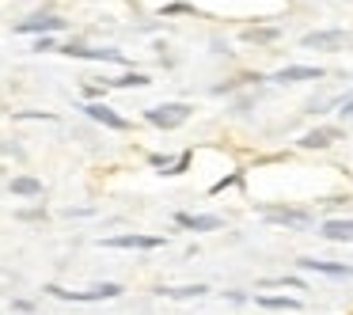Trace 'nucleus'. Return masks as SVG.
<instances>
[{
	"instance_id": "f257e3e1",
	"label": "nucleus",
	"mask_w": 353,
	"mask_h": 315,
	"mask_svg": "<svg viewBox=\"0 0 353 315\" xmlns=\"http://www.w3.org/2000/svg\"><path fill=\"white\" fill-rule=\"evenodd\" d=\"M254 213L270 224H281V228H292V232H307L312 228V213L307 209H289V205H259Z\"/></svg>"
},
{
	"instance_id": "f03ea898",
	"label": "nucleus",
	"mask_w": 353,
	"mask_h": 315,
	"mask_svg": "<svg viewBox=\"0 0 353 315\" xmlns=\"http://www.w3.org/2000/svg\"><path fill=\"white\" fill-rule=\"evenodd\" d=\"M190 114H194L190 103H163V107L145 110V122L156 125V130H179L183 122H190Z\"/></svg>"
},
{
	"instance_id": "7ed1b4c3",
	"label": "nucleus",
	"mask_w": 353,
	"mask_h": 315,
	"mask_svg": "<svg viewBox=\"0 0 353 315\" xmlns=\"http://www.w3.org/2000/svg\"><path fill=\"white\" fill-rule=\"evenodd\" d=\"M168 239L163 236H141V232H125V236H107L99 239V247H110V251H156Z\"/></svg>"
},
{
	"instance_id": "20e7f679",
	"label": "nucleus",
	"mask_w": 353,
	"mask_h": 315,
	"mask_svg": "<svg viewBox=\"0 0 353 315\" xmlns=\"http://www.w3.org/2000/svg\"><path fill=\"white\" fill-rule=\"evenodd\" d=\"M300 46L304 50H327V54H338V50L350 46V34L345 31H312L300 39Z\"/></svg>"
},
{
	"instance_id": "39448f33",
	"label": "nucleus",
	"mask_w": 353,
	"mask_h": 315,
	"mask_svg": "<svg viewBox=\"0 0 353 315\" xmlns=\"http://www.w3.org/2000/svg\"><path fill=\"white\" fill-rule=\"evenodd\" d=\"M65 57H80V61H114V65H125V54L118 50H88V46H61Z\"/></svg>"
},
{
	"instance_id": "423d86ee",
	"label": "nucleus",
	"mask_w": 353,
	"mask_h": 315,
	"mask_svg": "<svg viewBox=\"0 0 353 315\" xmlns=\"http://www.w3.org/2000/svg\"><path fill=\"white\" fill-rule=\"evenodd\" d=\"M54 31H65V19H57V16H34V19L16 23V34H54Z\"/></svg>"
},
{
	"instance_id": "0eeeda50",
	"label": "nucleus",
	"mask_w": 353,
	"mask_h": 315,
	"mask_svg": "<svg viewBox=\"0 0 353 315\" xmlns=\"http://www.w3.org/2000/svg\"><path fill=\"white\" fill-rule=\"evenodd\" d=\"M300 270H312V274H327V277H353V266H342V262H323V258H296Z\"/></svg>"
},
{
	"instance_id": "6e6552de",
	"label": "nucleus",
	"mask_w": 353,
	"mask_h": 315,
	"mask_svg": "<svg viewBox=\"0 0 353 315\" xmlns=\"http://www.w3.org/2000/svg\"><path fill=\"white\" fill-rule=\"evenodd\" d=\"M84 114L92 118V122L110 125V130H130V122H125L122 114H114V110H110L107 103H88V107H84Z\"/></svg>"
},
{
	"instance_id": "1a4fd4ad",
	"label": "nucleus",
	"mask_w": 353,
	"mask_h": 315,
	"mask_svg": "<svg viewBox=\"0 0 353 315\" xmlns=\"http://www.w3.org/2000/svg\"><path fill=\"white\" fill-rule=\"evenodd\" d=\"M175 224L179 228H190V232H216L221 228V216H209V213H201V216H194V213H175Z\"/></svg>"
},
{
	"instance_id": "9d476101",
	"label": "nucleus",
	"mask_w": 353,
	"mask_h": 315,
	"mask_svg": "<svg viewBox=\"0 0 353 315\" xmlns=\"http://www.w3.org/2000/svg\"><path fill=\"white\" fill-rule=\"evenodd\" d=\"M277 84H296V80H323V69H315V65H289V69L274 72Z\"/></svg>"
},
{
	"instance_id": "9b49d317",
	"label": "nucleus",
	"mask_w": 353,
	"mask_h": 315,
	"mask_svg": "<svg viewBox=\"0 0 353 315\" xmlns=\"http://www.w3.org/2000/svg\"><path fill=\"white\" fill-rule=\"evenodd\" d=\"M319 236L330 243H353V221H323Z\"/></svg>"
},
{
	"instance_id": "f8f14e48",
	"label": "nucleus",
	"mask_w": 353,
	"mask_h": 315,
	"mask_svg": "<svg viewBox=\"0 0 353 315\" xmlns=\"http://www.w3.org/2000/svg\"><path fill=\"white\" fill-rule=\"evenodd\" d=\"M160 296H168V300H198V296H205L209 292V285L201 281V285H160Z\"/></svg>"
},
{
	"instance_id": "ddd939ff",
	"label": "nucleus",
	"mask_w": 353,
	"mask_h": 315,
	"mask_svg": "<svg viewBox=\"0 0 353 315\" xmlns=\"http://www.w3.org/2000/svg\"><path fill=\"white\" fill-rule=\"evenodd\" d=\"M259 307H270V312H300V300L296 296H266V292H259V296H251Z\"/></svg>"
},
{
	"instance_id": "4468645a",
	"label": "nucleus",
	"mask_w": 353,
	"mask_h": 315,
	"mask_svg": "<svg viewBox=\"0 0 353 315\" xmlns=\"http://www.w3.org/2000/svg\"><path fill=\"white\" fill-rule=\"evenodd\" d=\"M42 179H34V175H16L12 179V194H19V198H42Z\"/></svg>"
},
{
	"instance_id": "2eb2a0df",
	"label": "nucleus",
	"mask_w": 353,
	"mask_h": 315,
	"mask_svg": "<svg viewBox=\"0 0 353 315\" xmlns=\"http://www.w3.org/2000/svg\"><path fill=\"white\" fill-rule=\"evenodd\" d=\"M338 141V130H330V125H323V130H312L304 141H300V148H327Z\"/></svg>"
},
{
	"instance_id": "dca6fc26",
	"label": "nucleus",
	"mask_w": 353,
	"mask_h": 315,
	"mask_svg": "<svg viewBox=\"0 0 353 315\" xmlns=\"http://www.w3.org/2000/svg\"><path fill=\"white\" fill-rule=\"evenodd\" d=\"M110 88H148L152 80L145 77V72H125V77H118V80H107Z\"/></svg>"
},
{
	"instance_id": "f3484780",
	"label": "nucleus",
	"mask_w": 353,
	"mask_h": 315,
	"mask_svg": "<svg viewBox=\"0 0 353 315\" xmlns=\"http://www.w3.org/2000/svg\"><path fill=\"white\" fill-rule=\"evenodd\" d=\"M274 285H281V289H296V292H307V285L300 281V277H274V281H262V289H274Z\"/></svg>"
},
{
	"instance_id": "a211bd4d",
	"label": "nucleus",
	"mask_w": 353,
	"mask_h": 315,
	"mask_svg": "<svg viewBox=\"0 0 353 315\" xmlns=\"http://www.w3.org/2000/svg\"><path fill=\"white\" fill-rule=\"evenodd\" d=\"M277 34H281V31H277V27H262V31H259V27H254V31H247L243 39H247V42H274Z\"/></svg>"
},
{
	"instance_id": "6ab92c4d",
	"label": "nucleus",
	"mask_w": 353,
	"mask_h": 315,
	"mask_svg": "<svg viewBox=\"0 0 353 315\" xmlns=\"http://www.w3.org/2000/svg\"><path fill=\"white\" fill-rule=\"evenodd\" d=\"M160 16H194V4H163Z\"/></svg>"
},
{
	"instance_id": "aec40b11",
	"label": "nucleus",
	"mask_w": 353,
	"mask_h": 315,
	"mask_svg": "<svg viewBox=\"0 0 353 315\" xmlns=\"http://www.w3.org/2000/svg\"><path fill=\"white\" fill-rule=\"evenodd\" d=\"M236 183H243V171H232V175H224L221 183L213 186V194H221V190H228V186H236Z\"/></svg>"
},
{
	"instance_id": "412c9836",
	"label": "nucleus",
	"mask_w": 353,
	"mask_h": 315,
	"mask_svg": "<svg viewBox=\"0 0 353 315\" xmlns=\"http://www.w3.org/2000/svg\"><path fill=\"white\" fill-rule=\"evenodd\" d=\"M190 160H194V152H183L175 163H171V171H168V175H183V171L190 167Z\"/></svg>"
},
{
	"instance_id": "4be33fe9",
	"label": "nucleus",
	"mask_w": 353,
	"mask_h": 315,
	"mask_svg": "<svg viewBox=\"0 0 353 315\" xmlns=\"http://www.w3.org/2000/svg\"><path fill=\"white\" fill-rule=\"evenodd\" d=\"M50 50H57L54 39H39V42H34V54H50Z\"/></svg>"
},
{
	"instance_id": "5701e85b",
	"label": "nucleus",
	"mask_w": 353,
	"mask_h": 315,
	"mask_svg": "<svg viewBox=\"0 0 353 315\" xmlns=\"http://www.w3.org/2000/svg\"><path fill=\"white\" fill-rule=\"evenodd\" d=\"M148 163H152V167H168V171H171V160H168V156H148ZM168 171H163V175H168Z\"/></svg>"
},
{
	"instance_id": "b1692460",
	"label": "nucleus",
	"mask_w": 353,
	"mask_h": 315,
	"mask_svg": "<svg viewBox=\"0 0 353 315\" xmlns=\"http://www.w3.org/2000/svg\"><path fill=\"white\" fill-rule=\"evenodd\" d=\"M224 300H228V304H247L251 296H247V292H224Z\"/></svg>"
},
{
	"instance_id": "393cba45",
	"label": "nucleus",
	"mask_w": 353,
	"mask_h": 315,
	"mask_svg": "<svg viewBox=\"0 0 353 315\" xmlns=\"http://www.w3.org/2000/svg\"><path fill=\"white\" fill-rule=\"evenodd\" d=\"M12 307H16V312H34V304H31V300H16Z\"/></svg>"
},
{
	"instance_id": "a878e982",
	"label": "nucleus",
	"mask_w": 353,
	"mask_h": 315,
	"mask_svg": "<svg viewBox=\"0 0 353 315\" xmlns=\"http://www.w3.org/2000/svg\"><path fill=\"white\" fill-rule=\"evenodd\" d=\"M342 118H353V99H345V103H342Z\"/></svg>"
}]
</instances>
